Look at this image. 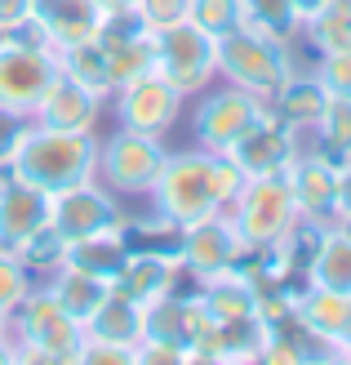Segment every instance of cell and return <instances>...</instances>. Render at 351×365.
I'll use <instances>...</instances> for the list:
<instances>
[{"mask_svg": "<svg viewBox=\"0 0 351 365\" xmlns=\"http://www.w3.org/2000/svg\"><path fill=\"white\" fill-rule=\"evenodd\" d=\"M9 174L49 196L63 187H76L85 178H98V134H67V130L31 125Z\"/></svg>", "mask_w": 351, "mask_h": 365, "instance_id": "obj_1", "label": "cell"}, {"mask_svg": "<svg viewBox=\"0 0 351 365\" xmlns=\"http://www.w3.org/2000/svg\"><path fill=\"white\" fill-rule=\"evenodd\" d=\"M293 53L289 45L271 41V36L253 31L240 23L236 31L218 36V81H227L236 89H245V94L271 103L281 89L293 81Z\"/></svg>", "mask_w": 351, "mask_h": 365, "instance_id": "obj_2", "label": "cell"}, {"mask_svg": "<svg viewBox=\"0 0 351 365\" xmlns=\"http://www.w3.org/2000/svg\"><path fill=\"white\" fill-rule=\"evenodd\" d=\"M9 339H14V361L53 365V361H76L85 325H76L63 312L45 281H36L31 294L18 303V312L9 317Z\"/></svg>", "mask_w": 351, "mask_h": 365, "instance_id": "obj_3", "label": "cell"}, {"mask_svg": "<svg viewBox=\"0 0 351 365\" xmlns=\"http://www.w3.org/2000/svg\"><path fill=\"white\" fill-rule=\"evenodd\" d=\"M152 218L169 223L174 232L196 223L205 214H218V196H214V178H209V152L205 148H182L164 156L160 178L152 182Z\"/></svg>", "mask_w": 351, "mask_h": 365, "instance_id": "obj_4", "label": "cell"}, {"mask_svg": "<svg viewBox=\"0 0 351 365\" xmlns=\"http://www.w3.org/2000/svg\"><path fill=\"white\" fill-rule=\"evenodd\" d=\"M192 107V143L205 152H227L231 143H240L253 125H263L271 116V103L245 94V89H236L227 81H214L209 89H200Z\"/></svg>", "mask_w": 351, "mask_h": 365, "instance_id": "obj_5", "label": "cell"}, {"mask_svg": "<svg viewBox=\"0 0 351 365\" xmlns=\"http://www.w3.org/2000/svg\"><path fill=\"white\" fill-rule=\"evenodd\" d=\"M231 223L236 232L245 236L249 250H271L281 245L285 236H293V227L303 223L298 205H293V192H289V174H263V178H249L245 192L231 200Z\"/></svg>", "mask_w": 351, "mask_h": 365, "instance_id": "obj_6", "label": "cell"}, {"mask_svg": "<svg viewBox=\"0 0 351 365\" xmlns=\"http://www.w3.org/2000/svg\"><path fill=\"white\" fill-rule=\"evenodd\" d=\"M169 156V143L156 134H138L116 125L107 138H98V182L125 196H147L152 182L160 178V165Z\"/></svg>", "mask_w": 351, "mask_h": 365, "instance_id": "obj_7", "label": "cell"}, {"mask_svg": "<svg viewBox=\"0 0 351 365\" xmlns=\"http://www.w3.org/2000/svg\"><path fill=\"white\" fill-rule=\"evenodd\" d=\"M156 76L169 81L182 98H196L200 89L218 81V41L196 23H178L156 36Z\"/></svg>", "mask_w": 351, "mask_h": 365, "instance_id": "obj_8", "label": "cell"}, {"mask_svg": "<svg viewBox=\"0 0 351 365\" xmlns=\"http://www.w3.org/2000/svg\"><path fill=\"white\" fill-rule=\"evenodd\" d=\"M174 254H178V263H182V272H187L192 281H209L218 272L240 267L253 250L245 245V236L236 232L231 214L218 210V214H205V218H196V223L178 227Z\"/></svg>", "mask_w": 351, "mask_h": 365, "instance_id": "obj_9", "label": "cell"}, {"mask_svg": "<svg viewBox=\"0 0 351 365\" xmlns=\"http://www.w3.org/2000/svg\"><path fill=\"white\" fill-rule=\"evenodd\" d=\"M107 107L116 112V125H125V130L169 138V130L182 120V107H187V98H182L169 81H160L156 71H147V76L120 85Z\"/></svg>", "mask_w": 351, "mask_h": 365, "instance_id": "obj_10", "label": "cell"}, {"mask_svg": "<svg viewBox=\"0 0 351 365\" xmlns=\"http://www.w3.org/2000/svg\"><path fill=\"white\" fill-rule=\"evenodd\" d=\"M49 223L58 227L67 241H80V236H94V232L125 227L129 218H125L120 196L112 187H103L98 178H85L76 187H63V192L49 196Z\"/></svg>", "mask_w": 351, "mask_h": 365, "instance_id": "obj_11", "label": "cell"}, {"mask_svg": "<svg viewBox=\"0 0 351 365\" xmlns=\"http://www.w3.org/2000/svg\"><path fill=\"white\" fill-rule=\"evenodd\" d=\"M285 174H289V192L303 223H316V227L338 223V165L320 148H303Z\"/></svg>", "mask_w": 351, "mask_h": 365, "instance_id": "obj_12", "label": "cell"}, {"mask_svg": "<svg viewBox=\"0 0 351 365\" xmlns=\"http://www.w3.org/2000/svg\"><path fill=\"white\" fill-rule=\"evenodd\" d=\"M53 76H58V53L9 45L0 36V107L31 112L41 103V94L53 85Z\"/></svg>", "mask_w": 351, "mask_h": 365, "instance_id": "obj_13", "label": "cell"}, {"mask_svg": "<svg viewBox=\"0 0 351 365\" xmlns=\"http://www.w3.org/2000/svg\"><path fill=\"white\" fill-rule=\"evenodd\" d=\"M94 41L107 53V67H112L116 89L129 85V81H138V76H147V71L156 67V36L147 31L134 14H107Z\"/></svg>", "mask_w": 351, "mask_h": 365, "instance_id": "obj_14", "label": "cell"}, {"mask_svg": "<svg viewBox=\"0 0 351 365\" xmlns=\"http://www.w3.org/2000/svg\"><path fill=\"white\" fill-rule=\"evenodd\" d=\"M107 98H98L94 89H85L80 81H71L67 71L53 76V85L41 94V103L31 107V120L45 130H67V134H98Z\"/></svg>", "mask_w": 351, "mask_h": 365, "instance_id": "obj_15", "label": "cell"}, {"mask_svg": "<svg viewBox=\"0 0 351 365\" xmlns=\"http://www.w3.org/2000/svg\"><path fill=\"white\" fill-rule=\"evenodd\" d=\"M178 277H182V263H178V254L169 245L164 250H142L138 245V250H129L125 267L112 277V294L138 303V307H152L164 294H174Z\"/></svg>", "mask_w": 351, "mask_h": 365, "instance_id": "obj_16", "label": "cell"}, {"mask_svg": "<svg viewBox=\"0 0 351 365\" xmlns=\"http://www.w3.org/2000/svg\"><path fill=\"white\" fill-rule=\"evenodd\" d=\"M293 321H298L303 330L325 348V356L334 361L338 343L351 334V294L303 281L298 289H293Z\"/></svg>", "mask_w": 351, "mask_h": 365, "instance_id": "obj_17", "label": "cell"}, {"mask_svg": "<svg viewBox=\"0 0 351 365\" xmlns=\"http://www.w3.org/2000/svg\"><path fill=\"white\" fill-rule=\"evenodd\" d=\"M231 160L240 170H245L249 178H263V174H281V170H289L293 165V156L303 152V143H298V134L293 130H285L276 116H267L263 125H253V130L240 138V143H231Z\"/></svg>", "mask_w": 351, "mask_h": 365, "instance_id": "obj_18", "label": "cell"}, {"mask_svg": "<svg viewBox=\"0 0 351 365\" xmlns=\"http://www.w3.org/2000/svg\"><path fill=\"white\" fill-rule=\"evenodd\" d=\"M49 223V192L0 170V250H14L23 236Z\"/></svg>", "mask_w": 351, "mask_h": 365, "instance_id": "obj_19", "label": "cell"}, {"mask_svg": "<svg viewBox=\"0 0 351 365\" xmlns=\"http://www.w3.org/2000/svg\"><path fill=\"white\" fill-rule=\"evenodd\" d=\"M325 107H329V89L320 85L316 71H293V81L271 98V116L303 138V134H311L320 125Z\"/></svg>", "mask_w": 351, "mask_h": 365, "instance_id": "obj_20", "label": "cell"}, {"mask_svg": "<svg viewBox=\"0 0 351 365\" xmlns=\"http://www.w3.org/2000/svg\"><path fill=\"white\" fill-rule=\"evenodd\" d=\"M196 285H200L196 299L209 312V321H236V317L258 312V285L245 272V263L231 267V272H218L209 281H196Z\"/></svg>", "mask_w": 351, "mask_h": 365, "instance_id": "obj_21", "label": "cell"}, {"mask_svg": "<svg viewBox=\"0 0 351 365\" xmlns=\"http://www.w3.org/2000/svg\"><path fill=\"white\" fill-rule=\"evenodd\" d=\"M307 285H325V289L351 294V227L347 223L320 227L316 250L307 259Z\"/></svg>", "mask_w": 351, "mask_h": 365, "instance_id": "obj_22", "label": "cell"}, {"mask_svg": "<svg viewBox=\"0 0 351 365\" xmlns=\"http://www.w3.org/2000/svg\"><path fill=\"white\" fill-rule=\"evenodd\" d=\"M31 14L49 27L58 49L76 45V41H89V36H98V27H103V9L94 0H36Z\"/></svg>", "mask_w": 351, "mask_h": 365, "instance_id": "obj_23", "label": "cell"}, {"mask_svg": "<svg viewBox=\"0 0 351 365\" xmlns=\"http://www.w3.org/2000/svg\"><path fill=\"white\" fill-rule=\"evenodd\" d=\"M129 232L112 227V232H94V236H80V241H67V267H80L89 277H103L112 285V277L125 267L129 259Z\"/></svg>", "mask_w": 351, "mask_h": 365, "instance_id": "obj_24", "label": "cell"}, {"mask_svg": "<svg viewBox=\"0 0 351 365\" xmlns=\"http://www.w3.org/2000/svg\"><path fill=\"white\" fill-rule=\"evenodd\" d=\"M85 334H94V339H103V343H116V348H138L142 334H147V307L129 303V299H120V294H107L103 307L85 321ZM134 356H138V352H134Z\"/></svg>", "mask_w": 351, "mask_h": 365, "instance_id": "obj_25", "label": "cell"}, {"mask_svg": "<svg viewBox=\"0 0 351 365\" xmlns=\"http://www.w3.org/2000/svg\"><path fill=\"white\" fill-rule=\"evenodd\" d=\"M45 285H49V294L58 299V307H63V312L76 321V325H85V321L103 307V299L112 294V285H107L103 277H89V272H80V267L53 272Z\"/></svg>", "mask_w": 351, "mask_h": 365, "instance_id": "obj_26", "label": "cell"}, {"mask_svg": "<svg viewBox=\"0 0 351 365\" xmlns=\"http://www.w3.org/2000/svg\"><path fill=\"white\" fill-rule=\"evenodd\" d=\"M58 71H67L71 81H80L85 89H94L98 98H107L112 103V94H116V81H112V67H107V53H103V45L89 36V41H76V45H67V49H58Z\"/></svg>", "mask_w": 351, "mask_h": 365, "instance_id": "obj_27", "label": "cell"}, {"mask_svg": "<svg viewBox=\"0 0 351 365\" xmlns=\"http://www.w3.org/2000/svg\"><path fill=\"white\" fill-rule=\"evenodd\" d=\"M298 41H307L316 49V58L320 53L351 49V0H329V5H320L316 14H307Z\"/></svg>", "mask_w": 351, "mask_h": 365, "instance_id": "obj_28", "label": "cell"}, {"mask_svg": "<svg viewBox=\"0 0 351 365\" xmlns=\"http://www.w3.org/2000/svg\"><path fill=\"white\" fill-rule=\"evenodd\" d=\"M267 339H271V321L263 312L218 321V361H263Z\"/></svg>", "mask_w": 351, "mask_h": 365, "instance_id": "obj_29", "label": "cell"}, {"mask_svg": "<svg viewBox=\"0 0 351 365\" xmlns=\"http://www.w3.org/2000/svg\"><path fill=\"white\" fill-rule=\"evenodd\" d=\"M240 23L281 45H293L303 31V14H298V0H240Z\"/></svg>", "mask_w": 351, "mask_h": 365, "instance_id": "obj_30", "label": "cell"}, {"mask_svg": "<svg viewBox=\"0 0 351 365\" xmlns=\"http://www.w3.org/2000/svg\"><path fill=\"white\" fill-rule=\"evenodd\" d=\"M14 254H18V263H23L36 281H49L53 272L67 267V236L53 223H45V227H36L31 236H23V241L14 245Z\"/></svg>", "mask_w": 351, "mask_h": 365, "instance_id": "obj_31", "label": "cell"}, {"mask_svg": "<svg viewBox=\"0 0 351 365\" xmlns=\"http://www.w3.org/2000/svg\"><path fill=\"white\" fill-rule=\"evenodd\" d=\"M311 134H316V148L334 160V165L351 160V98L329 94V107H325V116Z\"/></svg>", "mask_w": 351, "mask_h": 365, "instance_id": "obj_32", "label": "cell"}, {"mask_svg": "<svg viewBox=\"0 0 351 365\" xmlns=\"http://www.w3.org/2000/svg\"><path fill=\"white\" fill-rule=\"evenodd\" d=\"M31 285H36V277L18 263V254L0 250V317H14L18 303L31 294Z\"/></svg>", "mask_w": 351, "mask_h": 365, "instance_id": "obj_33", "label": "cell"}, {"mask_svg": "<svg viewBox=\"0 0 351 365\" xmlns=\"http://www.w3.org/2000/svg\"><path fill=\"white\" fill-rule=\"evenodd\" d=\"M129 14H134L152 36H160V31H169L178 23H187V18H192V0H134Z\"/></svg>", "mask_w": 351, "mask_h": 365, "instance_id": "obj_34", "label": "cell"}, {"mask_svg": "<svg viewBox=\"0 0 351 365\" xmlns=\"http://www.w3.org/2000/svg\"><path fill=\"white\" fill-rule=\"evenodd\" d=\"M200 31H209L214 41L240 27V0H192V18Z\"/></svg>", "mask_w": 351, "mask_h": 365, "instance_id": "obj_35", "label": "cell"}, {"mask_svg": "<svg viewBox=\"0 0 351 365\" xmlns=\"http://www.w3.org/2000/svg\"><path fill=\"white\" fill-rule=\"evenodd\" d=\"M209 178H214L218 210H231V200L245 192V182H249V174L231 160V152H209Z\"/></svg>", "mask_w": 351, "mask_h": 365, "instance_id": "obj_36", "label": "cell"}, {"mask_svg": "<svg viewBox=\"0 0 351 365\" xmlns=\"http://www.w3.org/2000/svg\"><path fill=\"white\" fill-rule=\"evenodd\" d=\"M31 112H14V107H0V170H9L14 165V156L18 148H23V138L31 130Z\"/></svg>", "mask_w": 351, "mask_h": 365, "instance_id": "obj_37", "label": "cell"}, {"mask_svg": "<svg viewBox=\"0 0 351 365\" xmlns=\"http://www.w3.org/2000/svg\"><path fill=\"white\" fill-rule=\"evenodd\" d=\"M316 76L329 94L338 98H351V49H338V53H320L316 58Z\"/></svg>", "mask_w": 351, "mask_h": 365, "instance_id": "obj_38", "label": "cell"}, {"mask_svg": "<svg viewBox=\"0 0 351 365\" xmlns=\"http://www.w3.org/2000/svg\"><path fill=\"white\" fill-rule=\"evenodd\" d=\"M138 365H164V361H174V365H187V348L182 343H169V339H152V334H142L138 343Z\"/></svg>", "mask_w": 351, "mask_h": 365, "instance_id": "obj_39", "label": "cell"}, {"mask_svg": "<svg viewBox=\"0 0 351 365\" xmlns=\"http://www.w3.org/2000/svg\"><path fill=\"white\" fill-rule=\"evenodd\" d=\"M76 361H107V365H138L134 348H116V343H103V339H94V334H85V339H80V352H76Z\"/></svg>", "mask_w": 351, "mask_h": 365, "instance_id": "obj_40", "label": "cell"}, {"mask_svg": "<svg viewBox=\"0 0 351 365\" xmlns=\"http://www.w3.org/2000/svg\"><path fill=\"white\" fill-rule=\"evenodd\" d=\"M31 9H36V0H0V31H9L14 23H23Z\"/></svg>", "mask_w": 351, "mask_h": 365, "instance_id": "obj_41", "label": "cell"}, {"mask_svg": "<svg viewBox=\"0 0 351 365\" xmlns=\"http://www.w3.org/2000/svg\"><path fill=\"white\" fill-rule=\"evenodd\" d=\"M351 218V160L338 165V223Z\"/></svg>", "mask_w": 351, "mask_h": 365, "instance_id": "obj_42", "label": "cell"}, {"mask_svg": "<svg viewBox=\"0 0 351 365\" xmlns=\"http://www.w3.org/2000/svg\"><path fill=\"white\" fill-rule=\"evenodd\" d=\"M94 5H98L103 18H107V14H129V9H134V0H94Z\"/></svg>", "mask_w": 351, "mask_h": 365, "instance_id": "obj_43", "label": "cell"}, {"mask_svg": "<svg viewBox=\"0 0 351 365\" xmlns=\"http://www.w3.org/2000/svg\"><path fill=\"white\" fill-rule=\"evenodd\" d=\"M320 5H329V0H298V14H303V18H307V14H316V9H320Z\"/></svg>", "mask_w": 351, "mask_h": 365, "instance_id": "obj_44", "label": "cell"}, {"mask_svg": "<svg viewBox=\"0 0 351 365\" xmlns=\"http://www.w3.org/2000/svg\"><path fill=\"white\" fill-rule=\"evenodd\" d=\"M334 361H351V334L338 343V352H334Z\"/></svg>", "mask_w": 351, "mask_h": 365, "instance_id": "obj_45", "label": "cell"}, {"mask_svg": "<svg viewBox=\"0 0 351 365\" xmlns=\"http://www.w3.org/2000/svg\"><path fill=\"white\" fill-rule=\"evenodd\" d=\"M342 223H347V227H351V218H342Z\"/></svg>", "mask_w": 351, "mask_h": 365, "instance_id": "obj_46", "label": "cell"}]
</instances>
